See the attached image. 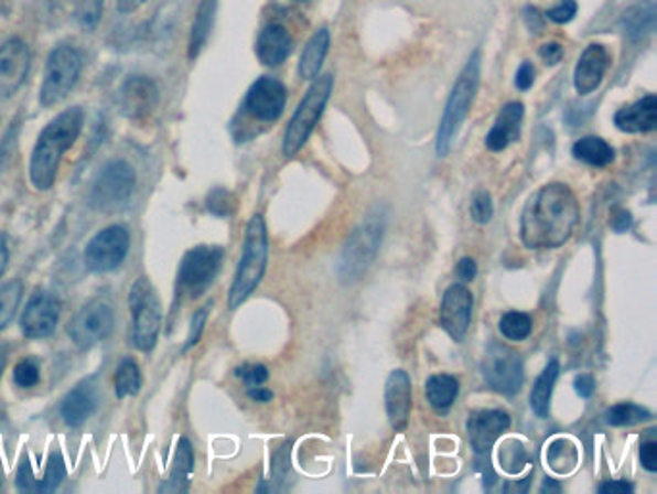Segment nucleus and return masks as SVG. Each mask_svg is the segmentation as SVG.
Instances as JSON below:
<instances>
[{"label":"nucleus","instance_id":"46","mask_svg":"<svg viewBox=\"0 0 657 494\" xmlns=\"http://www.w3.org/2000/svg\"><path fill=\"white\" fill-rule=\"evenodd\" d=\"M577 12H579L577 0H561L559 4L548 10V18L551 22L569 23L577 15Z\"/></svg>","mask_w":657,"mask_h":494},{"label":"nucleus","instance_id":"2","mask_svg":"<svg viewBox=\"0 0 657 494\" xmlns=\"http://www.w3.org/2000/svg\"><path fill=\"white\" fill-rule=\"evenodd\" d=\"M84 128V108H66L41 131L31 153V185L39 192H49L56 182L62 157L76 143Z\"/></svg>","mask_w":657,"mask_h":494},{"label":"nucleus","instance_id":"16","mask_svg":"<svg viewBox=\"0 0 657 494\" xmlns=\"http://www.w3.org/2000/svg\"><path fill=\"white\" fill-rule=\"evenodd\" d=\"M116 103L126 118L143 120L159 105V85L147 76L126 77L116 95Z\"/></svg>","mask_w":657,"mask_h":494},{"label":"nucleus","instance_id":"6","mask_svg":"<svg viewBox=\"0 0 657 494\" xmlns=\"http://www.w3.org/2000/svg\"><path fill=\"white\" fill-rule=\"evenodd\" d=\"M332 89H334V77L330 74L314 79V84L309 87V92L299 103L298 110L291 116L283 133L282 151L286 157H293L301 147L305 146L306 139L311 138L314 126L319 124L324 108L328 105Z\"/></svg>","mask_w":657,"mask_h":494},{"label":"nucleus","instance_id":"39","mask_svg":"<svg viewBox=\"0 0 657 494\" xmlns=\"http://www.w3.org/2000/svg\"><path fill=\"white\" fill-rule=\"evenodd\" d=\"M105 0H74V18L84 30H95L103 18Z\"/></svg>","mask_w":657,"mask_h":494},{"label":"nucleus","instance_id":"42","mask_svg":"<svg viewBox=\"0 0 657 494\" xmlns=\"http://www.w3.org/2000/svg\"><path fill=\"white\" fill-rule=\"evenodd\" d=\"M471 216L474 223L488 224L494 216V203L488 192H476L471 203Z\"/></svg>","mask_w":657,"mask_h":494},{"label":"nucleus","instance_id":"4","mask_svg":"<svg viewBox=\"0 0 657 494\" xmlns=\"http://www.w3.org/2000/svg\"><path fill=\"white\" fill-rule=\"evenodd\" d=\"M478 82H481V53L476 51L466 62L465 68L461 69L457 82L451 89L450 99L443 108L442 120L438 128V157H448L450 153L453 139L457 136L461 124L465 122L466 115L473 105Z\"/></svg>","mask_w":657,"mask_h":494},{"label":"nucleus","instance_id":"57","mask_svg":"<svg viewBox=\"0 0 657 494\" xmlns=\"http://www.w3.org/2000/svg\"><path fill=\"white\" fill-rule=\"evenodd\" d=\"M527 22L530 30H542V15H540V12L536 8H528Z\"/></svg>","mask_w":657,"mask_h":494},{"label":"nucleus","instance_id":"31","mask_svg":"<svg viewBox=\"0 0 657 494\" xmlns=\"http://www.w3.org/2000/svg\"><path fill=\"white\" fill-rule=\"evenodd\" d=\"M573 154L577 161L590 164V167H597L604 169L607 164H612L615 159V151L613 147L596 136H586L581 138L573 146Z\"/></svg>","mask_w":657,"mask_h":494},{"label":"nucleus","instance_id":"55","mask_svg":"<svg viewBox=\"0 0 657 494\" xmlns=\"http://www.w3.org/2000/svg\"><path fill=\"white\" fill-rule=\"evenodd\" d=\"M247 396L251 398L252 401H260V404H265V401H270L274 398V394L267 390V388H262V386H251L249 390H247Z\"/></svg>","mask_w":657,"mask_h":494},{"label":"nucleus","instance_id":"27","mask_svg":"<svg viewBox=\"0 0 657 494\" xmlns=\"http://www.w3.org/2000/svg\"><path fill=\"white\" fill-rule=\"evenodd\" d=\"M330 49V31L326 28L316 31L313 37L306 41L305 49L299 58V76L303 79H313L319 76L322 62L326 58Z\"/></svg>","mask_w":657,"mask_h":494},{"label":"nucleus","instance_id":"36","mask_svg":"<svg viewBox=\"0 0 657 494\" xmlns=\"http://www.w3.org/2000/svg\"><path fill=\"white\" fill-rule=\"evenodd\" d=\"M651 414L636 404H617L605 411V423L612 427H633V425L650 421Z\"/></svg>","mask_w":657,"mask_h":494},{"label":"nucleus","instance_id":"41","mask_svg":"<svg viewBox=\"0 0 657 494\" xmlns=\"http://www.w3.org/2000/svg\"><path fill=\"white\" fill-rule=\"evenodd\" d=\"M41 378V370H39L37 362L33 359H22L15 365L14 383L20 388H33L39 385Z\"/></svg>","mask_w":657,"mask_h":494},{"label":"nucleus","instance_id":"37","mask_svg":"<svg viewBox=\"0 0 657 494\" xmlns=\"http://www.w3.org/2000/svg\"><path fill=\"white\" fill-rule=\"evenodd\" d=\"M23 284L18 280L7 282L0 288V331H4L14 319L22 301Z\"/></svg>","mask_w":657,"mask_h":494},{"label":"nucleus","instance_id":"30","mask_svg":"<svg viewBox=\"0 0 657 494\" xmlns=\"http://www.w3.org/2000/svg\"><path fill=\"white\" fill-rule=\"evenodd\" d=\"M559 377V362L558 359H551L546 369L538 375L532 386V393H530V406L535 409L536 416L540 419L548 417L550 411L551 394H553V386Z\"/></svg>","mask_w":657,"mask_h":494},{"label":"nucleus","instance_id":"17","mask_svg":"<svg viewBox=\"0 0 657 494\" xmlns=\"http://www.w3.org/2000/svg\"><path fill=\"white\" fill-rule=\"evenodd\" d=\"M61 319V301L51 292H37L31 296L23 309L20 326L28 339H46L53 334Z\"/></svg>","mask_w":657,"mask_h":494},{"label":"nucleus","instance_id":"19","mask_svg":"<svg viewBox=\"0 0 657 494\" xmlns=\"http://www.w3.org/2000/svg\"><path fill=\"white\" fill-rule=\"evenodd\" d=\"M509 427H511V417L502 409H481L471 414L466 421V432L474 454H489V448L494 447V442Z\"/></svg>","mask_w":657,"mask_h":494},{"label":"nucleus","instance_id":"32","mask_svg":"<svg viewBox=\"0 0 657 494\" xmlns=\"http://www.w3.org/2000/svg\"><path fill=\"white\" fill-rule=\"evenodd\" d=\"M459 396V380L451 375H434L427 380V398L437 411H448Z\"/></svg>","mask_w":657,"mask_h":494},{"label":"nucleus","instance_id":"22","mask_svg":"<svg viewBox=\"0 0 657 494\" xmlns=\"http://www.w3.org/2000/svg\"><path fill=\"white\" fill-rule=\"evenodd\" d=\"M99 390L93 380H82L62 400L61 416L68 427H79L97 411Z\"/></svg>","mask_w":657,"mask_h":494},{"label":"nucleus","instance_id":"51","mask_svg":"<svg viewBox=\"0 0 657 494\" xmlns=\"http://www.w3.org/2000/svg\"><path fill=\"white\" fill-rule=\"evenodd\" d=\"M457 277L463 280V282H473L474 278H476V272H478V267H476V262L471 257H463L461 261L457 262Z\"/></svg>","mask_w":657,"mask_h":494},{"label":"nucleus","instance_id":"45","mask_svg":"<svg viewBox=\"0 0 657 494\" xmlns=\"http://www.w3.org/2000/svg\"><path fill=\"white\" fill-rule=\"evenodd\" d=\"M236 375L249 386L265 385L268 380V369L265 365H241L237 367Z\"/></svg>","mask_w":657,"mask_h":494},{"label":"nucleus","instance_id":"53","mask_svg":"<svg viewBox=\"0 0 657 494\" xmlns=\"http://www.w3.org/2000/svg\"><path fill=\"white\" fill-rule=\"evenodd\" d=\"M600 494H631L635 488L627 481H607L600 485Z\"/></svg>","mask_w":657,"mask_h":494},{"label":"nucleus","instance_id":"26","mask_svg":"<svg viewBox=\"0 0 657 494\" xmlns=\"http://www.w3.org/2000/svg\"><path fill=\"white\" fill-rule=\"evenodd\" d=\"M193 448L190 439L182 437L177 442L176 458L170 471V477L162 483L161 493H185L190 488V477L193 471Z\"/></svg>","mask_w":657,"mask_h":494},{"label":"nucleus","instance_id":"14","mask_svg":"<svg viewBox=\"0 0 657 494\" xmlns=\"http://www.w3.org/2000/svg\"><path fill=\"white\" fill-rule=\"evenodd\" d=\"M30 46L20 37L0 45V103L14 97L30 74Z\"/></svg>","mask_w":657,"mask_h":494},{"label":"nucleus","instance_id":"60","mask_svg":"<svg viewBox=\"0 0 657 494\" xmlns=\"http://www.w3.org/2000/svg\"><path fill=\"white\" fill-rule=\"evenodd\" d=\"M0 485H2V475H0Z\"/></svg>","mask_w":657,"mask_h":494},{"label":"nucleus","instance_id":"25","mask_svg":"<svg viewBox=\"0 0 657 494\" xmlns=\"http://www.w3.org/2000/svg\"><path fill=\"white\" fill-rule=\"evenodd\" d=\"M290 31L286 30L280 23H270L265 30L260 31L257 39V56L265 66H280L291 54Z\"/></svg>","mask_w":657,"mask_h":494},{"label":"nucleus","instance_id":"58","mask_svg":"<svg viewBox=\"0 0 657 494\" xmlns=\"http://www.w3.org/2000/svg\"><path fill=\"white\" fill-rule=\"evenodd\" d=\"M540 493L548 494V493H561V485H559L556 479H543L542 488H540Z\"/></svg>","mask_w":657,"mask_h":494},{"label":"nucleus","instance_id":"52","mask_svg":"<svg viewBox=\"0 0 657 494\" xmlns=\"http://www.w3.org/2000/svg\"><path fill=\"white\" fill-rule=\"evenodd\" d=\"M574 390L581 398H590L596 390V380L592 375H579L574 378Z\"/></svg>","mask_w":657,"mask_h":494},{"label":"nucleus","instance_id":"33","mask_svg":"<svg viewBox=\"0 0 657 494\" xmlns=\"http://www.w3.org/2000/svg\"><path fill=\"white\" fill-rule=\"evenodd\" d=\"M49 465H46L45 475L43 479H35L25 494H51L61 486L62 481L66 477V465H64V458L61 452L56 450L49 455Z\"/></svg>","mask_w":657,"mask_h":494},{"label":"nucleus","instance_id":"56","mask_svg":"<svg viewBox=\"0 0 657 494\" xmlns=\"http://www.w3.org/2000/svg\"><path fill=\"white\" fill-rule=\"evenodd\" d=\"M8 261H10V251H8V239L0 232V277L7 272Z\"/></svg>","mask_w":657,"mask_h":494},{"label":"nucleus","instance_id":"50","mask_svg":"<svg viewBox=\"0 0 657 494\" xmlns=\"http://www.w3.org/2000/svg\"><path fill=\"white\" fill-rule=\"evenodd\" d=\"M540 56H542V61L548 66H556L563 58V46L559 45V43H546L540 49Z\"/></svg>","mask_w":657,"mask_h":494},{"label":"nucleus","instance_id":"15","mask_svg":"<svg viewBox=\"0 0 657 494\" xmlns=\"http://www.w3.org/2000/svg\"><path fill=\"white\" fill-rule=\"evenodd\" d=\"M288 100L286 85L276 77H259L245 97V110L260 122H276L283 115Z\"/></svg>","mask_w":657,"mask_h":494},{"label":"nucleus","instance_id":"3","mask_svg":"<svg viewBox=\"0 0 657 494\" xmlns=\"http://www.w3.org/2000/svg\"><path fill=\"white\" fill-rule=\"evenodd\" d=\"M268 262V232L267 223L260 215H252L245 230L244 254L237 265L236 277L231 282L228 296V308H239L247 301L260 280L265 277Z\"/></svg>","mask_w":657,"mask_h":494},{"label":"nucleus","instance_id":"29","mask_svg":"<svg viewBox=\"0 0 657 494\" xmlns=\"http://www.w3.org/2000/svg\"><path fill=\"white\" fill-rule=\"evenodd\" d=\"M216 4L218 0H201L197 14L193 20L192 35H190V46H187V56L195 61L201 51L207 45L208 35L215 25Z\"/></svg>","mask_w":657,"mask_h":494},{"label":"nucleus","instance_id":"18","mask_svg":"<svg viewBox=\"0 0 657 494\" xmlns=\"http://www.w3.org/2000/svg\"><path fill=\"white\" fill-rule=\"evenodd\" d=\"M473 293L463 284H451L443 293L440 324L455 342L465 339L473 316Z\"/></svg>","mask_w":657,"mask_h":494},{"label":"nucleus","instance_id":"13","mask_svg":"<svg viewBox=\"0 0 657 494\" xmlns=\"http://www.w3.org/2000/svg\"><path fill=\"white\" fill-rule=\"evenodd\" d=\"M130 251V232L123 226H108L85 247V265L91 272H110L122 265Z\"/></svg>","mask_w":657,"mask_h":494},{"label":"nucleus","instance_id":"8","mask_svg":"<svg viewBox=\"0 0 657 494\" xmlns=\"http://www.w3.org/2000/svg\"><path fill=\"white\" fill-rule=\"evenodd\" d=\"M224 249L220 246H197L184 255L176 280L177 303L197 300L207 292L220 270Z\"/></svg>","mask_w":657,"mask_h":494},{"label":"nucleus","instance_id":"47","mask_svg":"<svg viewBox=\"0 0 657 494\" xmlns=\"http://www.w3.org/2000/svg\"><path fill=\"white\" fill-rule=\"evenodd\" d=\"M536 69L532 62H523L520 68L517 69L515 76V85L519 87L520 92H528L535 85Z\"/></svg>","mask_w":657,"mask_h":494},{"label":"nucleus","instance_id":"23","mask_svg":"<svg viewBox=\"0 0 657 494\" xmlns=\"http://www.w3.org/2000/svg\"><path fill=\"white\" fill-rule=\"evenodd\" d=\"M523 116H525V107H523V103H517V100L507 103L499 110L494 128L486 136V147H488L489 151L499 153V151H504V149H507V147L520 138Z\"/></svg>","mask_w":657,"mask_h":494},{"label":"nucleus","instance_id":"38","mask_svg":"<svg viewBox=\"0 0 657 494\" xmlns=\"http://www.w3.org/2000/svg\"><path fill=\"white\" fill-rule=\"evenodd\" d=\"M499 331L505 339L513 340V342H523L530 336L532 332V319L527 313L520 311H509L502 316L499 321Z\"/></svg>","mask_w":657,"mask_h":494},{"label":"nucleus","instance_id":"7","mask_svg":"<svg viewBox=\"0 0 657 494\" xmlns=\"http://www.w3.org/2000/svg\"><path fill=\"white\" fill-rule=\"evenodd\" d=\"M131 340L139 352H151L159 342L162 324L161 300L149 278L139 277L130 292Z\"/></svg>","mask_w":657,"mask_h":494},{"label":"nucleus","instance_id":"1","mask_svg":"<svg viewBox=\"0 0 657 494\" xmlns=\"http://www.w3.org/2000/svg\"><path fill=\"white\" fill-rule=\"evenodd\" d=\"M579 216L581 207L569 185H542L523 211L520 239L528 249H558L573 236Z\"/></svg>","mask_w":657,"mask_h":494},{"label":"nucleus","instance_id":"49","mask_svg":"<svg viewBox=\"0 0 657 494\" xmlns=\"http://www.w3.org/2000/svg\"><path fill=\"white\" fill-rule=\"evenodd\" d=\"M610 224H612L613 230L623 234L633 226V215L628 213L627 208H613Z\"/></svg>","mask_w":657,"mask_h":494},{"label":"nucleus","instance_id":"11","mask_svg":"<svg viewBox=\"0 0 657 494\" xmlns=\"http://www.w3.org/2000/svg\"><path fill=\"white\" fill-rule=\"evenodd\" d=\"M482 375L492 390L504 396H515L525 380V367L520 355L513 347L492 342L482 359Z\"/></svg>","mask_w":657,"mask_h":494},{"label":"nucleus","instance_id":"54","mask_svg":"<svg viewBox=\"0 0 657 494\" xmlns=\"http://www.w3.org/2000/svg\"><path fill=\"white\" fill-rule=\"evenodd\" d=\"M146 2L147 0H116V8H118L120 14H133Z\"/></svg>","mask_w":657,"mask_h":494},{"label":"nucleus","instance_id":"24","mask_svg":"<svg viewBox=\"0 0 657 494\" xmlns=\"http://www.w3.org/2000/svg\"><path fill=\"white\" fill-rule=\"evenodd\" d=\"M615 126L625 133H646L657 128V97L648 95L631 107L621 108L613 118Z\"/></svg>","mask_w":657,"mask_h":494},{"label":"nucleus","instance_id":"40","mask_svg":"<svg viewBox=\"0 0 657 494\" xmlns=\"http://www.w3.org/2000/svg\"><path fill=\"white\" fill-rule=\"evenodd\" d=\"M502 465L507 473H519L523 465L527 463V450L520 444L519 440H509L502 448Z\"/></svg>","mask_w":657,"mask_h":494},{"label":"nucleus","instance_id":"61","mask_svg":"<svg viewBox=\"0 0 657 494\" xmlns=\"http://www.w3.org/2000/svg\"><path fill=\"white\" fill-rule=\"evenodd\" d=\"M298 2H303V0H298Z\"/></svg>","mask_w":657,"mask_h":494},{"label":"nucleus","instance_id":"44","mask_svg":"<svg viewBox=\"0 0 657 494\" xmlns=\"http://www.w3.org/2000/svg\"><path fill=\"white\" fill-rule=\"evenodd\" d=\"M207 207L213 215L228 216L231 213V208H234V201H231V195L226 190L218 187V190H215V192L208 195Z\"/></svg>","mask_w":657,"mask_h":494},{"label":"nucleus","instance_id":"43","mask_svg":"<svg viewBox=\"0 0 657 494\" xmlns=\"http://www.w3.org/2000/svg\"><path fill=\"white\" fill-rule=\"evenodd\" d=\"M208 309H211V305H205V308H201L200 311L193 313L190 336H187V342H185L184 352L192 350V347L200 342L201 336H203L205 324H207Z\"/></svg>","mask_w":657,"mask_h":494},{"label":"nucleus","instance_id":"59","mask_svg":"<svg viewBox=\"0 0 657 494\" xmlns=\"http://www.w3.org/2000/svg\"><path fill=\"white\" fill-rule=\"evenodd\" d=\"M8 347L0 344V377H2V370L7 367Z\"/></svg>","mask_w":657,"mask_h":494},{"label":"nucleus","instance_id":"20","mask_svg":"<svg viewBox=\"0 0 657 494\" xmlns=\"http://www.w3.org/2000/svg\"><path fill=\"white\" fill-rule=\"evenodd\" d=\"M413 404V386L407 370H391L386 380V411L396 431H406Z\"/></svg>","mask_w":657,"mask_h":494},{"label":"nucleus","instance_id":"12","mask_svg":"<svg viewBox=\"0 0 657 494\" xmlns=\"http://www.w3.org/2000/svg\"><path fill=\"white\" fill-rule=\"evenodd\" d=\"M115 329V309L107 298H97L72 316L68 334L79 350H89L108 339Z\"/></svg>","mask_w":657,"mask_h":494},{"label":"nucleus","instance_id":"34","mask_svg":"<svg viewBox=\"0 0 657 494\" xmlns=\"http://www.w3.org/2000/svg\"><path fill=\"white\" fill-rule=\"evenodd\" d=\"M579 452L573 442L566 439H558L551 442L548 448V465L559 475H567L577 468Z\"/></svg>","mask_w":657,"mask_h":494},{"label":"nucleus","instance_id":"48","mask_svg":"<svg viewBox=\"0 0 657 494\" xmlns=\"http://www.w3.org/2000/svg\"><path fill=\"white\" fill-rule=\"evenodd\" d=\"M640 462H643L644 470L656 473L657 471V444L654 440L643 442L640 447Z\"/></svg>","mask_w":657,"mask_h":494},{"label":"nucleus","instance_id":"28","mask_svg":"<svg viewBox=\"0 0 657 494\" xmlns=\"http://www.w3.org/2000/svg\"><path fill=\"white\" fill-rule=\"evenodd\" d=\"M623 31L631 41H643L656 30V4L644 2L636 7L628 8L621 20Z\"/></svg>","mask_w":657,"mask_h":494},{"label":"nucleus","instance_id":"35","mask_svg":"<svg viewBox=\"0 0 657 494\" xmlns=\"http://www.w3.org/2000/svg\"><path fill=\"white\" fill-rule=\"evenodd\" d=\"M115 390L118 398L136 396L141 390V370H139L138 363L133 362L131 357H126L118 365L115 375Z\"/></svg>","mask_w":657,"mask_h":494},{"label":"nucleus","instance_id":"5","mask_svg":"<svg viewBox=\"0 0 657 494\" xmlns=\"http://www.w3.org/2000/svg\"><path fill=\"white\" fill-rule=\"evenodd\" d=\"M384 230L386 213L380 207L370 211L365 221L353 230L337 262V275L344 282L359 280L363 272L370 267V262L375 261L383 244Z\"/></svg>","mask_w":657,"mask_h":494},{"label":"nucleus","instance_id":"10","mask_svg":"<svg viewBox=\"0 0 657 494\" xmlns=\"http://www.w3.org/2000/svg\"><path fill=\"white\" fill-rule=\"evenodd\" d=\"M82 74V54L74 46H54L46 58L45 76L39 100L43 107H54L68 97Z\"/></svg>","mask_w":657,"mask_h":494},{"label":"nucleus","instance_id":"21","mask_svg":"<svg viewBox=\"0 0 657 494\" xmlns=\"http://www.w3.org/2000/svg\"><path fill=\"white\" fill-rule=\"evenodd\" d=\"M610 66V54L604 45H592L584 49V53L579 58V64L574 68V89L581 95H590L596 92L597 87L604 82L605 72Z\"/></svg>","mask_w":657,"mask_h":494},{"label":"nucleus","instance_id":"9","mask_svg":"<svg viewBox=\"0 0 657 494\" xmlns=\"http://www.w3.org/2000/svg\"><path fill=\"white\" fill-rule=\"evenodd\" d=\"M136 184H138V174L130 162L122 159L108 162L93 182L89 205L99 213L120 211L131 200V195L136 192Z\"/></svg>","mask_w":657,"mask_h":494}]
</instances>
